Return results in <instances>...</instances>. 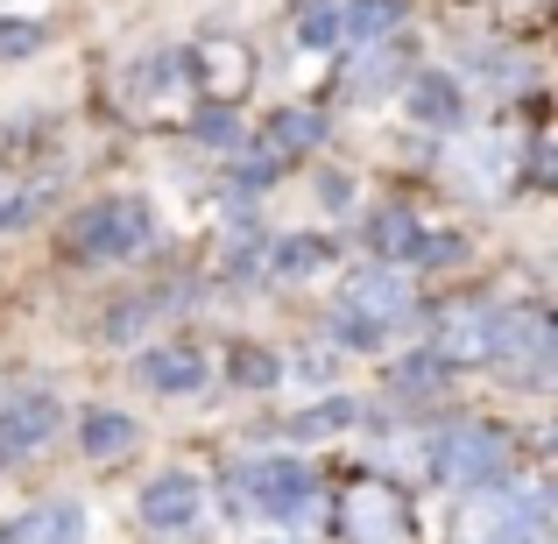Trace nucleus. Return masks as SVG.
Returning a JSON list of instances; mask_svg holds the SVG:
<instances>
[{"mask_svg": "<svg viewBox=\"0 0 558 544\" xmlns=\"http://www.w3.org/2000/svg\"><path fill=\"white\" fill-rule=\"evenodd\" d=\"M318 135H326V121H318V113H304V107H283L269 121V142H283V149H318Z\"/></svg>", "mask_w": 558, "mask_h": 544, "instance_id": "4be33fe9", "label": "nucleus"}, {"mask_svg": "<svg viewBox=\"0 0 558 544\" xmlns=\"http://www.w3.org/2000/svg\"><path fill=\"white\" fill-rule=\"evenodd\" d=\"M78 438H85V452H93V460H128V452L142 446L135 418H121V410H85V418H78Z\"/></svg>", "mask_w": 558, "mask_h": 544, "instance_id": "2eb2a0df", "label": "nucleus"}, {"mask_svg": "<svg viewBox=\"0 0 558 544\" xmlns=\"http://www.w3.org/2000/svg\"><path fill=\"white\" fill-rule=\"evenodd\" d=\"M410 113H417L424 128H452L460 121V85L446 78V71H424V78H410Z\"/></svg>", "mask_w": 558, "mask_h": 544, "instance_id": "dca6fc26", "label": "nucleus"}, {"mask_svg": "<svg viewBox=\"0 0 558 544\" xmlns=\"http://www.w3.org/2000/svg\"><path fill=\"white\" fill-rule=\"evenodd\" d=\"M156 241V213L142 198H99L71 219V255L78 262H135Z\"/></svg>", "mask_w": 558, "mask_h": 544, "instance_id": "7ed1b4c3", "label": "nucleus"}, {"mask_svg": "<svg viewBox=\"0 0 558 544\" xmlns=\"http://www.w3.org/2000/svg\"><path fill=\"white\" fill-rule=\"evenodd\" d=\"M142 382L156 396H191V389H205V361L191 347H156V354H142Z\"/></svg>", "mask_w": 558, "mask_h": 544, "instance_id": "4468645a", "label": "nucleus"}, {"mask_svg": "<svg viewBox=\"0 0 558 544\" xmlns=\"http://www.w3.org/2000/svg\"><path fill=\"white\" fill-rule=\"evenodd\" d=\"M332 523H340L347 544H417V523H410V503L389 488V481L361 474L340 488V503H332Z\"/></svg>", "mask_w": 558, "mask_h": 544, "instance_id": "39448f33", "label": "nucleus"}, {"mask_svg": "<svg viewBox=\"0 0 558 544\" xmlns=\"http://www.w3.org/2000/svg\"><path fill=\"white\" fill-rule=\"evenodd\" d=\"M446 178L466 191V198H502V184H509V142L502 135H466V142H452L446 149Z\"/></svg>", "mask_w": 558, "mask_h": 544, "instance_id": "6e6552de", "label": "nucleus"}, {"mask_svg": "<svg viewBox=\"0 0 558 544\" xmlns=\"http://www.w3.org/2000/svg\"><path fill=\"white\" fill-rule=\"evenodd\" d=\"M495 354V312L488 304H452L438 318V340H432V361L438 367H488Z\"/></svg>", "mask_w": 558, "mask_h": 544, "instance_id": "1a4fd4ad", "label": "nucleus"}, {"mask_svg": "<svg viewBox=\"0 0 558 544\" xmlns=\"http://www.w3.org/2000/svg\"><path fill=\"white\" fill-rule=\"evenodd\" d=\"M375 247H381V255H396V262H417V255H424V227H417V213H403V205L375 213Z\"/></svg>", "mask_w": 558, "mask_h": 544, "instance_id": "6ab92c4d", "label": "nucleus"}, {"mask_svg": "<svg viewBox=\"0 0 558 544\" xmlns=\"http://www.w3.org/2000/svg\"><path fill=\"white\" fill-rule=\"evenodd\" d=\"M184 64H191L184 50H156V57H142V64L121 78V99H128L135 113H149L156 99H170V93L184 85Z\"/></svg>", "mask_w": 558, "mask_h": 544, "instance_id": "f8f14e48", "label": "nucleus"}, {"mask_svg": "<svg viewBox=\"0 0 558 544\" xmlns=\"http://www.w3.org/2000/svg\"><path fill=\"white\" fill-rule=\"evenodd\" d=\"M452 544H545V488H474L452 517Z\"/></svg>", "mask_w": 558, "mask_h": 544, "instance_id": "f03ea898", "label": "nucleus"}, {"mask_svg": "<svg viewBox=\"0 0 558 544\" xmlns=\"http://www.w3.org/2000/svg\"><path fill=\"white\" fill-rule=\"evenodd\" d=\"M227 488H233V503L241 509H255V517H269V523H298V517H312V503H318V488H312V474H304L298 460H241L227 474Z\"/></svg>", "mask_w": 558, "mask_h": 544, "instance_id": "20e7f679", "label": "nucleus"}, {"mask_svg": "<svg viewBox=\"0 0 558 544\" xmlns=\"http://www.w3.org/2000/svg\"><path fill=\"white\" fill-rule=\"evenodd\" d=\"M502 460H509V432L502 424H452L446 438L432 446V467L438 481H452V488H495L502 481Z\"/></svg>", "mask_w": 558, "mask_h": 544, "instance_id": "423d86ee", "label": "nucleus"}, {"mask_svg": "<svg viewBox=\"0 0 558 544\" xmlns=\"http://www.w3.org/2000/svg\"><path fill=\"white\" fill-rule=\"evenodd\" d=\"M318 269H326V241H318V233H290V241L269 247L276 283H304V276H318Z\"/></svg>", "mask_w": 558, "mask_h": 544, "instance_id": "f3484780", "label": "nucleus"}, {"mask_svg": "<svg viewBox=\"0 0 558 544\" xmlns=\"http://www.w3.org/2000/svg\"><path fill=\"white\" fill-rule=\"evenodd\" d=\"M276 375H283V367L262 354V347H241V354H233V382H241V389H276Z\"/></svg>", "mask_w": 558, "mask_h": 544, "instance_id": "b1692460", "label": "nucleus"}, {"mask_svg": "<svg viewBox=\"0 0 558 544\" xmlns=\"http://www.w3.org/2000/svg\"><path fill=\"white\" fill-rule=\"evenodd\" d=\"M57 424H64V410H57V396H8L0 403V460H28V452H43L57 438Z\"/></svg>", "mask_w": 558, "mask_h": 544, "instance_id": "9d476101", "label": "nucleus"}, {"mask_svg": "<svg viewBox=\"0 0 558 544\" xmlns=\"http://www.w3.org/2000/svg\"><path fill=\"white\" fill-rule=\"evenodd\" d=\"M298 375H304V382H332V367H326V354H304Z\"/></svg>", "mask_w": 558, "mask_h": 544, "instance_id": "7c9ffc66", "label": "nucleus"}, {"mask_svg": "<svg viewBox=\"0 0 558 544\" xmlns=\"http://www.w3.org/2000/svg\"><path fill=\"white\" fill-rule=\"evenodd\" d=\"M495 367L523 382V389H545L551 382V318L537 304H517V312H495Z\"/></svg>", "mask_w": 558, "mask_h": 544, "instance_id": "0eeeda50", "label": "nucleus"}, {"mask_svg": "<svg viewBox=\"0 0 558 544\" xmlns=\"http://www.w3.org/2000/svg\"><path fill=\"white\" fill-rule=\"evenodd\" d=\"M43 22H0V64H8V57H36L43 50Z\"/></svg>", "mask_w": 558, "mask_h": 544, "instance_id": "393cba45", "label": "nucleus"}, {"mask_svg": "<svg viewBox=\"0 0 558 544\" xmlns=\"http://www.w3.org/2000/svg\"><path fill=\"white\" fill-rule=\"evenodd\" d=\"M410 312H417V290H410L403 269H389V262H375V269H354L340 290V304H332L326 333L340 347H381L396 326H410Z\"/></svg>", "mask_w": 558, "mask_h": 544, "instance_id": "f257e3e1", "label": "nucleus"}, {"mask_svg": "<svg viewBox=\"0 0 558 544\" xmlns=\"http://www.w3.org/2000/svg\"><path fill=\"white\" fill-rule=\"evenodd\" d=\"M198 64H205V85H213V93H241L247 85V50L241 43H205Z\"/></svg>", "mask_w": 558, "mask_h": 544, "instance_id": "412c9836", "label": "nucleus"}, {"mask_svg": "<svg viewBox=\"0 0 558 544\" xmlns=\"http://www.w3.org/2000/svg\"><path fill=\"white\" fill-rule=\"evenodd\" d=\"M403 78V57H389V43H368V57H361L354 71H347V85H354V99H381L389 85Z\"/></svg>", "mask_w": 558, "mask_h": 544, "instance_id": "aec40b11", "label": "nucleus"}, {"mask_svg": "<svg viewBox=\"0 0 558 544\" xmlns=\"http://www.w3.org/2000/svg\"><path fill=\"white\" fill-rule=\"evenodd\" d=\"M438 382H446V367H438L432 354H410L403 367H396V389L403 396H424V389H438Z\"/></svg>", "mask_w": 558, "mask_h": 544, "instance_id": "a878e982", "label": "nucleus"}, {"mask_svg": "<svg viewBox=\"0 0 558 544\" xmlns=\"http://www.w3.org/2000/svg\"><path fill=\"white\" fill-rule=\"evenodd\" d=\"M354 418H361V403H347V396H332V403L304 410V418H298V432H304V438H326V432H347Z\"/></svg>", "mask_w": 558, "mask_h": 544, "instance_id": "5701e85b", "label": "nucleus"}, {"mask_svg": "<svg viewBox=\"0 0 558 544\" xmlns=\"http://www.w3.org/2000/svg\"><path fill=\"white\" fill-rule=\"evenodd\" d=\"M8 544H85V509L78 503H43L8 531Z\"/></svg>", "mask_w": 558, "mask_h": 544, "instance_id": "ddd939ff", "label": "nucleus"}, {"mask_svg": "<svg viewBox=\"0 0 558 544\" xmlns=\"http://www.w3.org/2000/svg\"><path fill=\"white\" fill-rule=\"evenodd\" d=\"M396 22H403L396 0H354V8H340V43H389Z\"/></svg>", "mask_w": 558, "mask_h": 544, "instance_id": "a211bd4d", "label": "nucleus"}, {"mask_svg": "<svg viewBox=\"0 0 558 544\" xmlns=\"http://www.w3.org/2000/svg\"><path fill=\"white\" fill-rule=\"evenodd\" d=\"M142 326H149V304H121V312H113L99 333H107V340H135Z\"/></svg>", "mask_w": 558, "mask_h": 544, "instance_id": "c85d7f7f", "label": "nucleus"}, {"mask_svg": "<svg viewBox=\"0 0 558 544\" xmlns=\"http://www.w3.org/2000/svg\"><path fill=\"white\" fill-rule=\"evenodd\" d=\"M198 142L219 149V156H233L241 149V121H233V113H198Z\"/></svg>", "mask_w": 558, "mask_h": 544, "instance_id": "bb28decb", "label": "nucleus"}, {"mask_svg": "<svg viewBox=\"0 0 558 544\" xmlns=\"http://www.w3.org/2000/svg\"><path fill=\"white\" fill-rule=\"evenodd\" d=\"M0 544H8V531H0Z\"/></svg>", "mask_w": 558, "mask_h": 544, "instance_id": "2f4dec72", "label": "nucleus"}, {"mask_svg": "<svg viewBox=\"0 0 558 544\" xmlns=\"http://www.w3.org/2000/svg\"><path fill=\"white\" fill-rule=\"evenodd\" d=\"M347 191H354V184H347V178H340V170H332V178H318V198H326V205H332V213H347Z\"/></svg>", "mask_w": 558, "mask_h": 544, "instance_id": "c756f323", "label": "nucleus"}, {"mask_svg": "<svg viewBox=\"0 0 558 544\" xmlns=\"http://www.w3.org/2000/svg\"><path fill=\"white\" fill-rule=\"evenodd\" d=\"M142 517L156 523V531H191V523L205 517V488L191 474H163L142 488Z\"/></svg>", "mask_w": 558, "mask_h": 544, "instance_id": "9b49d317", "label": "nucleus"}, {"mask_svg": "<svg viewBox=\"0 0 558 544\" xmlns=\"http://www.w3.org/2000/svg\"><path fill=\"white\" fill-rule=\"evenodd\" d=\"M304 43H312V50H332V43H340V8H312L304 14Z\"/></svg>", "mask_w": 558, "mask_h": 544, "instance_id": "cd10ccee", "label": "nucleus"}]
</instances>
